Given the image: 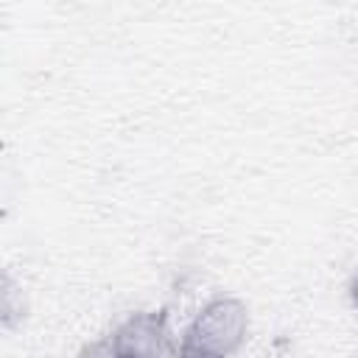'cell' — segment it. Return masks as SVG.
I'll list each match as a JSON object with an SVG mask.
<instances>
[{
    "label": "cell",
    "instance_id": "obj_5",
    "mask_svg": "<svg viewBox=\"0 0 358 358\" xmlns=\"http://www.w3.org/2000/svg\"><path fill=\"white\" fill-rule=\"evenodd\" d=\"M347 296H350V305L358 310V271L352 274V280H350V285H347Z\"/></svg>",
    "mask_w": 358,
    "mask_h": 358
},
{
    "label": "cell",
    "instance_id": "obj_2",
    "mask_svg": "<svg viewBox=\"0 0 358 358\" xmlns=\"http://www.w3.org/2000/svg\"><path fill=\"white\" fill-rule=\"evenodd\" d=\"M109 336L120 358H168L171 355L168 308L137 310L126 316Z\"/></svg>",
    "mask_w": 358,
    "mask_h": 358
},
{
    "label": "cell",
    "instance_id": "obj_1",
    "mask_svg": "<svg viewBox=\"0 0 358 358\" xmlns=\"http://www.w3.org/2000/svg\"><path fill=\"white\" fill-rule=\"evenodd\" d=\"M249 333V310L238 296L210 299L185 327L176 358H232Z\"/></svg>",
    "mask_w": 358,
    "mask_h": 358
},
{
    "label": "cell",
    "instance_id": "obj_4",
    "mask_svg": "<svg viewBox=\"0 0 358 358\" xmlns=\"http://www.w3.org/2000/svg\"><path fill=\"white\" fill-rule=\"evenodd\" d=\"M78 358H120V355L115 350L112 336H103V338H95V341L84 344L81 352H78Z\"/></svg>",
    "mask_w": 358,
    "mask_h": 358
},
{
    "label": "cell",
    "instance_id": "obj_3",
    "mask_svg": "<svg viewBox=\"0 0 358 358\" xmlns=\"http://www.w3.org/2000/svg\"><path fill=\"white\" fill-rule=\"evenodd\" d=\"M17 296H22V291H17L11 277L6 274V280H3V327H8V330L25 319V302L22 299L17 302Z\"/></svg>",
    "mask_w": 358,
    "mask_h": 358
}]
</instances>
